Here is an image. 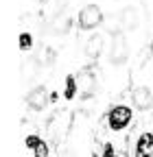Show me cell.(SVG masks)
I'll list each match as a JSON object with an SVG mask.
<instances>
[{
	"mask_svg": "<svg viewBox=\"0 0 153 157\" xmlns=\"http://www.w3.org/2000/svg\"><path fill=\"white\" fill-rule=\"evenodd\" d=\"M118 20H120V26L125 31H133L140 22V13L136 7H125L120 13H118Z\"/></svg>",
	"mask_w": 153,
	"mask_h": 157,
	"instance_id": "cell-5",
	"label": "cell"
},
{
	"mask_svg": "<svg viewBox=\"0 0 153 157\" xmlns=\"http://www.w3.org/2000/svg\"><path fill=\"white\" fill-rule=\"evenodd\" d=\"M136 157H153V135L151 133H144L138 137Z\"/></svg>",
	"mask_w": 153,
	"mask_h": 157,
	"instance_id": "cell-7",
	"label": "cell"
},
{
	"mask_svg": "<svg viewBox=\"0 0 153 157\" xmlns=\"http://www.w3.org/2000/svg\"><path fill=\"white\" fill-rule=\"evenodd\" d=\"M48 101H50V96H48V92H46L42 85L33 87V90L26 94V103H29V107H31V109H35V111L44 109Z\"/></svg>",
	"mask_w": 153,
	"mask_h": 157,
	"instance_id": "cell-4",
	"label": "cell"
},
{
	"mask_svg": "<svg viewBox=\"0 0 153 157\" xmlns=\"http://www.w3.org/2000/svg\"><path fill=\"white\" fill-rule=\"evenodd\" d=\"M66 2L68 0H50V2L46 5V9L53 13V17L55 15H59V13H64V7H66Z\"/></svg>",
	"mask_w": 153,
	"mask_h": 157,
	"instance_id": "cell-14",
	"label": "cell"
},
{
	"mask_svg": "<svg viewBox=\"0 0 153 157\" xmlns=\"http://www.w3.org/2000/svg\"><path fill=\"white\" fill-rule=\"evenodd\" d=\"M76 87H79V81H76V76H66V92H64V96L66 98H72L74 94H76Z\"/></svg>",
	"mask_w": 153,
	"mask_h": 157,
	"instance_id": "cell-13",
	"label": "cell"
},
{
	"mask_svg": "<svg viewBox=\"0 0 153 157\" xmlns=\"http://www.w3.org/2000/svg\"><path fill=\"white\" fill-rule=\"evenodd\" d=\"M127 55H129V44H127V37L125 33H114L112 35V46H109V59L114 66H120L127 61Z\"/></svg>",
	"mask_w": 153,
	"mask_h": 157,
	"instance_id": "cell-1",
	"label": "cell"
},
{
	"mask_svg": "<svg viewBox=\"0 0 153 157\" xmlns=\"http://www.w3.org/2000/svg\"><path fill=\"white\" fill-rule=\"evenodd\" d=\"M76 81H79V87H81V92L85 96H90L94 92V76L90 72H81L79 76H76Z\"/></svg>",
	"mask_w": 153,
	"mask_h": 157,
	"instance_id": "cell-12",
	"label": "cell"
},
{
	"mask_svg": "<svg viewBox=\"0 0 153 157\" xmlns=\"http://www.w3.org/2000/svg\"><path fill=\"white\" fill-rule=\"evenodd\" d=\"M44 59H46V63H53V61H55V52L48 48V50H46V55H44Z\"/></svg>",
	"mask_w": 153,
	"mask_h": 157,
	"instance_id": "cell-17",
	"label": "cell"
},
{
	"mask_svg": "<svg viewBox=\"0 0 153 157\" xmlns=\"http://www.w3.org/2000/svg\"><path fill=\"white\" fill-rule=\"evenodd\" d=\"M103 157H116V155H114V146H112V144H107V146H105Z\"/></svg>",
	"mask_w": 153,
	"mask_h": 157,
	"instance_id": "cell-16",
	"label": "cell"
},
{
	"mask_svg": "<svg viewBox=\"0 0 153 157\" xmlns=\"http://www.w3.org/2000/svg\"><path fill=\"white\" fill-rule=\"evenodd\" d=\"M103 35H94V37H90L88 39V44H85V55L90 57V59H99V55L103 52Z\"/></svg>",
	"mask_w": 153,
	"mask_h": 157,
	"instance_id": "cell-9",
	"label": "cell"
},
{
	"mask_svg": "<svg viewBox=\"0 0 153 157\" xmlns=\"http://www.w3.org/2000/svg\"><path fill=\"white\" fill-rule=\"evenodd\" d=\"M26 146L33 148V155L35 157H48V146L44 140H40L37 135H29L26 137Z\"/></svg>",
	"mask_w": 153,
	"mask_h": 157,
	"instance_id": "cell-10",
	"label": "cell"
},
{
	"mask_svg": "<svg viewBox=\"0 0 153 157\" xmlns=\"http://www.w3.org/2000/svg\"><path fill=\"white\" fill-rule=\"evenodd\" d=\"M101 22H103V11H101L99 5H88V7L81 9V13H79V26L83 31L96 29V26H101Z\"/></svg>",
	"mask_w": 153,
	"mask_h": 157,
	"instance_id": "cell-2",
	"label": "cell"
},
{
	"mask_svg": "<svg viewBox=\"0 0 153 157\" xmlns=\"http://www.w3.org/2000/svg\"><path fill=\"white\" fill-rule=\"evenodd\" d=\"M131 98H133V105L138 109H151L153 107V94L149 87H133Z\"/></svg>",
	"mask_w": 153,
	"mask_h": 157,
	"instance_id": "cell-6",
	"label": "cell"
},
{
	"mask_svg": "<svg viewBox=\"0 0 153 157\" xmlns=\"http://www.w3.org/2000/svg\"><path fill=\"white\" fill-rule=\"evenodd\" d=\"M18 42H20V48L22 50H29L31 44H33V35L31 33H20V39H18Z\"/></svg>",
	"mask_w": 153,
	"mask_h": 157,
	"instance_id": "cell-15",
	"label": "cell"
},
{
	"mask_svg": "<svg viewBox=\"0 0 153 157\" xmlns=\"http://www.w3.org/2000/svg\"><path fill=\"white\" fill-rule=\"evenodd\" d=\"M20 72L24 76V81H31V78H35L37 72H40V61H37V59H26L22 63V68H20Z\"/></svg>",
	"mask_w": 153,
	"mask_h": 157,
	"instance_id": "cell-11",
	"label": "cell"
},
{
	"mask_svg": "<svg viewBox=\"0 0 153 157\" xmlns=\"http://www.w3.org/2000/svg\"><path fill=\"white\" fill-rule=\"evenodd\" d=\"M120 157H127V155H120Z\"/></svg>",
	"mask_w": 153,
	"mask_h": 157,
	"instance_id": "cell-19",
	"label": "cell"
},
{
	"mask_svg": "<svg viewBox=\"0 0 153 157\" xmlns=\"http://www.w3.org/2000/svg\"><path fill=\"white\" fill-rule=\"evenodd\" d=\"M70 24H72L70 15H66V13H59V15H55V17H53V22H50V33L64 35V33H68Z\"/></svg>",
	"mask_w": 153,
	"mask_h": 157,
	"instance_id": "cell-8",
	"label": "cell"
},
{
	"mask_svg": "<svg viewBox=\"0 0 153 157\" xmlns=\"http://www.w3.org/2000/svg\"><path fill=\"white\" fill-rule=\"evenodd\" d=\"M64 157H72V155H70V153H66V155H64Z\"/></svg>",
	"mask_w": 153,
	"mask_h": 157,
	"instance_id": "cell-18",
	"label": "cell"
},
{
	"mask_svg": "<svg viewBox=\"0 0 153 157\" xmlns=\"http://www.w3.org/2000/svg\"><path fill=\"white\" fill-rule=\"evenodd\" d=\"M131 109L127 107V105H116L112 111H109V129L112 131H123L129 122H131Z\"/></svg>",
	"mask_w": 153,
	"mask_h": 157,
	"instance_id": "cell-3",
	"label": "cell"
}]
</instances>
